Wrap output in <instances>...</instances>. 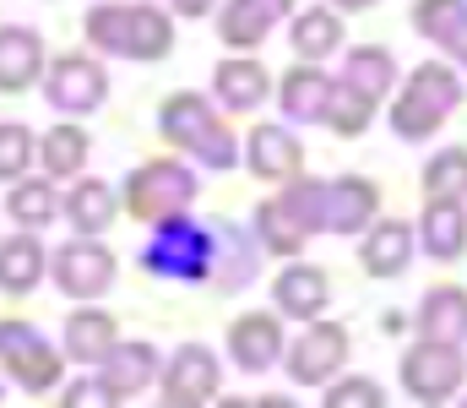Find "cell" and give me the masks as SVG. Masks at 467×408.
Returning a JSON list of instances; mask_svg holds the SVG:
<instances>
[{
  "mask_svg": "<svg viewBox=\"0 0 467 408\" xmlns=\"http://www.w3.org/2000/svg\"><path fill=\"white\" fill-rule=\"evenodd\" d=\"M277 202L310 229V235H364L380 218V185L364 174H337V180H288Z\"/></svg>",
  "mask_w": 467,
  "mask_h": 408,
  "instance_id": "1",
  "label": "cell"
},
{
  "mask_svg": "<svg viewBox=\"0 0 467 408\" xmlns=\"http://www.w3.org/2000/svg\"><path fill=\"white\" fill-rule=\"evenodd\" d=\"M462 99H467L462 71L451 60H424L391 93V131L402 136V141H430L462 110Z\"/></svg>",
  "mask_w": 467,
  "mask_h": 408,
  "instance_id": "2",
  "label": "cell"
},
{
  "mask_svg": "<svg viewBox=\"0 0 467 408\" xmlns=\"http://www.w3.org/2000/svg\"><path fill=\"white\" fill-rule=\"evenodd\" d=\"M88 44L104 49V55H119V60H163L174 49V16L158 11V5H93L88 22H82Z\"/></svg>",
  "mask_w": 467,
  "mask_h": 408,
  "instance_id": "3",
  "label": "cell"
},
{
  "mask_svg": "<svg viewBox=\"0 0 467 408\" xmlns=\"http://www.w3.org/2000/svg\"><path fill=\"white\" fill-rule=\"evenodd\" d=\"M158 131H163L169 147H180V152H191L196 163L223 169V174L244 158L239 141H234V131L223 126V115H218L202 93H169V99L158 104Z\"/></svg>",
  "mask_w": 467,
  "mask_h": 408,
  "instance_id": "4",
  "label": "cell"
},
{
  "mask_svg": "<svg viewBox=\"0 0 467 408\" xmlns=\"http://www.w3.org/2000/svg\"><path fill=\"white\" fill-rule=\"evenodd\" d=\"M213 246H218L213 229H202L196 218L174 213V218L152 224V240H147V251L136 262H141V272H152V277L202 283V277H213Z\"/></svg>",
  "mask_w": 467,
  "mask_h": 408,
  "instance_id": "5",
  "label": "cell"
},
{
  "mask_svg": "<svg viewBox=\"0 0 467 408\" xmlns=\"http://www.w3.org/2000/svg\"><path fill=\"white\" fill-rule=\"evenodd\" d=\"M196 191H202V180L180 158H147V163H136L125 174V207L147 229L163 224V218H174V213H185L196 202Z\"/></svg>",
  "mask_w": 467,
  "mask_h": 408,
  "instance_id": "6",
  "label": "cell"
},
{
  "mask_svg": "<svg viewBox=\"0 0 467 408\" xmlns=\"http://www.w3.org/2000/svg\"><path fill=\"white\" fill-rule=\"evenodd\" d=\"M348 343H353V332L343 321H327V316L305 321V332L283 349L288 382L294 387H327V382H337L343 365H348Z\"/></svg>",
  "mask_w": 467,
  "mask_h": 408,
  "instance_id": "7",
  "label": "cell"
},
{
  "mask_svg": "<svg viewBox=\"0 0 467 408\" xmlns=\"http://www.w3.org/2000/svg\"><path fill=\"white\" fill-rule=\"evenodd\" d=\"M397 376H402V392H408L413 403H451L467 382V360H462L457 343H430V338H419L413 349H402Z\"/></svg>",
  "mask_w": 467,
  "mask_h": 408,
  "instance_id": "8",
  "label": "cell"
},
{
  "mask_svg": "<svg viewBox=\"0 0 467 408\" xmlns=\"http://www.w3.org/2000/svg\"><path fill=\"white\" fill-rule=\"evenodd\" d=\"M0 365L33 398L60 387V349H49V338L33 321H0Z\"/></svg>",
  "mask_w": 467,
  "mask_h": 408,
  "instance_id": "9",
  "label": "cell"
},
{
  "mask_svg": "<svg viewBox=\"0 0 467 408\" xmlns=\"http://www.w3.org/2000/svg\"><path fill=\"white\" fill-rule=\"evenodd\" d=\"M49 272H55L60 294H71V299H99V294H109V283H115V251L99 246L93 235H77L71 246H60V251L49 256Z\"/></svg>",
  "mask_w": 467,
  "mask_h": 408,
  "instance_id": "10",
  "label": "cell"
},
{
  "mask_svg": "<svg viewBox=\"0 0 467 408\" xmlns=\"http://www.w3.org/2000/svg\"><path fill=\"white\" fill-rule=\"evenodd\" d=\"M44 99L66 115H93L109 99V71L93 55H60L44 77Z\"/></svg>",
  "mask_w": 467,
  "mask_h": 408,
  "instance_id": "11",
  "label": "cell"
},
{
  "mask_svg": "<svg viewBox=\"0 0 467 408\" xmlns=\"http://www.w3.org/2000/svg\"><path fill=\"white\" fill-rule=\"evenodd\" d=\"M218 387H223V365L207 343H185L169 371H163V403L169 408H207L218 403Z\"/></svg>",
  "mask_w": 467,
  "mask_h": 408,
  "instance_id": "12",
  "label": "cell"
},
{
  "mask_svg": "<svg viewBox=\"0 0 467 408\" xmlns=\"http://www.w3.org/2000/svg\"><path fill=\"white\" fill-rule=\"evenodd\" d=\"M283 349H288V338H283V316H272V310H244V316H234L229 360L244 371V376H261V371L283 365Z\"/></svg>",
  "mask_w": 467,
  "mask_h": 408,
  "instance_id": "13",
  "label": "cell"
},
{
  "mask_svg": "<svg viewBox=\"0 0 467 408\" xmlns=\"http://www.w3.org/2000/svg\"><path fill=\"white\" fill-rule=\"evenodd\" d=\"M244 163L255 180L266 185H288L305 174V141L288 131V126H250V141H244Z\"/></svg>",
  "mask_w": 467,
  "mask_h": 408,
  "instance_id": "14",
  "label": "cell"
},
{
  "mask_svg": "<svg viewBox=\"0 0 467 408\" xmlns=\"http://www.w3.org/2000/svg\"><path fill=\"white\" fill-rule=\"evenodd\" d=\"M272 305H277V316H294V321L327 316V305H332V277H327V267H310V262H294L288 256V267L272 277Z\"/></svg>",
  "mask_w": 467,
  "mask_h": 408,
  "instance_id": "15",
  "label": "cell"
},
{
  "mask_svg": "<svg viewBox=\"0 0 467 408\" xmlns=\"http://www.w3.org/2000/svg\"><path fill=\"white\" fill-rule=\"evenodd\" d=\"M413 246H419V229L408 218H375L358 240V262L369 277H402L413 267Z\"/></svg>",
  "mask_w": 467,
  "mask_h": 408,
  "instance_id": "16",
  "label": "cell"
},
{
  "mask_svg": "<svg viewBox=\"0 0 467 408\" xmlns=\"http://www.w3.org/2000/svg\"><path fill=\"white\" fill-rule=\"evenodd\" d=\"M332 82L337 77H327L321 71V60H299V66H288L283 77H277V104H283V115L294 120V126H321L327 120V104H332Z\"/></svg>",
  "mask_w": 467,
  "mask_h": 408,
  "instance_id": "17",
  "label": "cell"
},
{
  "mask_svg": "<svg viewBox=\"0 0 467 408\" xmlns=\"http://www.w3.org/2000/svg\"><path fill=\"white\" fill-rule=\"evenodd\" d=\"M283 16H294V0H223V11H218V38H223L229 49H255V44H266V33H272Z\"/></svg>",
  "mask_w": 467,
  "mask_h": 408,
  "instance_id": "18",
  "label": "cell"
},
{
  "mask_svg": "<svg viewBox=\"0 0 467 408\" xmlns=\"http://www.w3.org/2000/svg\"><path fill=\"white\" fill-rule=\"evenodd\" d=\"M413 327H419V338H430V343H467V288L462 283H435V288H424V299H419V310H413Z\"/></svg>",
  "mask_w": 467,
  "mask_h": 408,
  "instance_id": "19",
  "label": "cell"
},
{
  "mask_svg": "<svg viewBox=\"0 0 467 408\" xmlns=\"http://www.w3.org/2000/svg\"><path fill=\"white\" fill-rule=\"evenodd\" d=\"M213 88H218L223 110H234V115H250V110H261V104H266V93H277L272 71H266L261 60H250V55L218 60V71H213Z\"/></svg>",
  "mask_w": 467,
  "mask_h": 408,
  "instance_id": "20",
  "label": "cell"
},
{
  "mask_svg": "<svg viewBox=\"0 0 467 408\" xmlns=\"http://www.w3.org/2000/svg\"><path fill=\"white\" fill-rule=\"evenodd\" d=\"M152 376H158V349H152V343H115V349L99 360V382L109 387L115 403L136 398V392H147Z\"/></svg>",
  "mask_w": 467,
  "mask_h": 408,
  "instance_id": "21",
  "label": "cell"
},
{
  "mask_svg": "<svg viewBox=\"0 0 467 408\" xmlns=\"http://www.w3.org/2000/svg\"><path fill=\"white\" fill-rule=\"evenodd\" d=\"M44 77V38L33 27H0V93H27Z\"/></svg>",
  "mask_w": 467,
  "mask_h": 408,
  "instance_id": "22",
  "label": "cell"
},
{
  "mask_svg": "<svg viewBox=\"0 0 467 408\" xmlns=\"http://www.w3.org/2000/svg\"><path fill=\"white\" fill-rule=\"evenodd\" d=\"M419 246H424V256H430V262H462V251H467V213H462V202H424Z\"/></svg>",
  "mask_w": 467,
  "mask_h": 408,
  "instance_id": "23",
  "label": "cell"
},
{
  "mask_svg": "<svg viewBox=\"0 0 467 408\" xmlns=\"http://www.w3.org/2000/svg\"><path fill=\"white\" fill-rule=\"evenodd\" d=\"M343 82H353L358 93H369L375 104H386L391 93H397V55L386 49V44H353L348 55H343Z\"/></svg>",
  "mask_w": 467,
  "mask_h": 408,
  "instance_id": "24",
  "label": "cell"
},
{
  "mask_svg": "<svg viewBox=\"0 0 467 408\" xmlns=\"http://www.w3.org/2000/svg\"><path fill=\"white\" fill-rule=\"evenodd\" d=\"M288 44H294L299 60H327V55H337V49H343V11H337V5H310V11H299L294 27H288Z\"/></svg>",
  "mask_w": 467,
  "mask_h": 408,
  "instance_id": "25",
  "label": "cell"
},
{
  "mask_svg": "<svg viewBox=\"0 0 467 408\" xmlns=\"http://www.w3.org/2000/svg\"><path fill=\"white\" fill-rule=\"evenodd\" d=\"M66 354L77 360V365H99L109 349L119 343V327H115V316L109 310H71V321H66Z\"/></svg>",
  "mask_w": 467,
  "mask_h": 408,
  "instance_id": "26",
  "label": "cell"
},
{
  "mask_svg": "<svg viewBox=\"0 0 467 408\" xmlns=\"http://www.w3.org/2000/svg\"><path fill=\"white\" fill-rule=\"evenodd\" d=\"M44 272H49V251L33 240V229L0 246V288H5V294H27V288H38Z\"/></svg>",
  "mask_w": 467,
  "mask_h": 408,
  "instance_id": "27",
  "label": "cell"
},
{
  "mask_svg": "<svg viewBox=\"0 0 467 408\" xmlns=\"http://www.w3.org/2000/svg\"><path fill=\"white\" fill-rule=\"evenodd\" d=\"M115 185L109 180H82V185H71V196H66V218H71V229L77 235H104L109 224H115Z\"/></svg>",
  "mask_w": 467,
  "mask_h": 408,
  "instance_id": "28",
  "label": "cell"
},
{
  "mask_svg": "<svg viewBox=\"0 0 467 408\" xmlns=\"http://www.w3.org/2000/svg\"><path fill=\"white\" fill-rule=\"evenodd\" d=\"M375 110H380V104H375L369 93H358L353 82H343V77H337V82H332V104H327V120H321V126H327L332 136H343V141H353V136L369 131Z\"/></svg>",
  "mask_w": 467,
  "mask_h": 408,
  "instance_id": "29",
  "label": "cell"
},
{
  "mask_svg": "<svg viewBox=\"0 0 467 408\" xmlns=\"http://www.w3.org/2000/svg\"><path fill=\"white\" fill-rule=\"evenodd\" d=\"M419 185H424V202H462L467 207V147H441L424 163Z\"/></svg>",
  "mask_w": 467,
  "mask_h": 408,
  "instance_id": "30",
  "label": "cell"
},
{
  "mask_svg": "<svg viewBox=\"0 0 467 408\" xmlns=\"http://www.w3.org/2000/svg\"><path fill=\"white\" fill-rule=\"evenodd\" d=\"M255 235H261V246L272 251V256H299L305 251V240H310V229L272 196V202H261L255 207Z\"/></svg>",
  "mask_w": 467,
  "mask_h": 408,
  "instance_id": "31",
  "label": "cell"
},
{
  "mask_svg": "<svg viewBox=\"0 0 467 408\" xmlns=\"http://www.w3.org/2000/svg\"><path fill=\"white\" fill-rule=\"evenodd\" d=\"M5 207H11V218L22 229H49L55 213H60V196H55L49 180H11V202Z\"/></svg>",
  "mask_w": 467,
  "mask_h": 408,
  "instance_id": "32",
  "label": "cell"
},
{
  "mask_svg": "<svg viewBox=\"0 0 467 408\" xmlns=\"http://www.w3.org/2000/svg\"><path fill=\"white\" fill-rule=\"evenodd\" d=\"M88 152H93V141H88L82 126H55V131L38 141V158H44L49 180H60V174H82Z\"/></svg>",
  "mask_w": 467,
  "mask_h": 408,
  "instance_id": "33",
  "label": "cell"
},
{
  "mask_svg": "<svg viewBox=\"0 0 467 408\" xmlns=\"http://www.w3.org/2000/svg\"><path fill=\"white\" fill-rule=\"evenodd\" d=\"M321 403L327 408H386V387L375 376H337Z\"/></svg>",
  "mask_w": 467,
  "mask_h": 408,
  "instance_id": "34",
  "label": "cell"
},
{
  "mask_svg": "<svg viewBox=\"0 0 467 408\" xmlns=\"http://www.w3.org/2000/svg\"><path fill=\"white\" fill-rule=\"evenodd\" d=\"M27 163H33V136H27V126H0V185L5 180H22L27 174Z\"/></svg>",
  "mask_w": 467,
  "mask_h": 408,
  "instance_id": "35",
  "label": "cell"
},
{
  "mask_svg": "<svg viewBox=\"0 0 467 408\" xmlns=\"http://www.w3.org/2000/svg\"><path fill=\"white\" fill-rule=\"evenodd\" d=\"M462 5H467V0H413V33L435 44V38H441V27H446Z\"/></svg>",
  "mask_w": 467,
  "mask_h": 408,
  "instance_id": "36",
  "label": "cell"
},
{
  "mask_svg": "<svg viewBox=\"0 0 467 408\" xmlns=\"http://www.w3.org/2000/svg\"><path fill=\"white\" fill-rule=\"evenodd\" d=\"M435 44H441V55H446L457 71H467V5L446 22V27H441V38H435Z\"/></svg>",
  "mask_w": 467,
  "mask_h": 408,
  "instance_id": "37",
  "label": "cell"
},
{
  "mask_svg": "<svg viewBox=\"0 0 467 408\" xmlns=\"http://www.w3.org/2000/svg\"><path fill=\"white\" fill-rule=\"evenodd\" d=\"M66 408H88V403H115L109 398V387L104 382H77V387H66V398H60Z\"/></svg>",
  "mask_w": 467,
  "mask_h": 408,
  "instance_id": "38",
  "label": "cell"
},
{
  "mask_svg": "<svg viewBox=\"0 0 467 408\" xmlns=\"http://www.w3.org/2000/svg\"><path fill=\"white\" fill-rule=\"evenodd\" d=\"M169 5H174L180 16H207V11H213V0H169Z\"/></svg>",
  "mask_w": 467,
  "mask_h": 408,
  "instance_id": "39",
  "label": "cell"
},
{
  "mask_svg": "<svg viewBox=\"0 0 467 408\" xmlns=\"http://www.w3.org/2000/svg\"><path fill=\"white\" fill-rule=\"evenodd\" d=\"M332 5H337V11H369L375 0H332Z\"/></svg>",
  "mask_w": 467,
  "mask_h": 408,
  "instance_id": "40",
  "label": "cell"
}]
</instances>
